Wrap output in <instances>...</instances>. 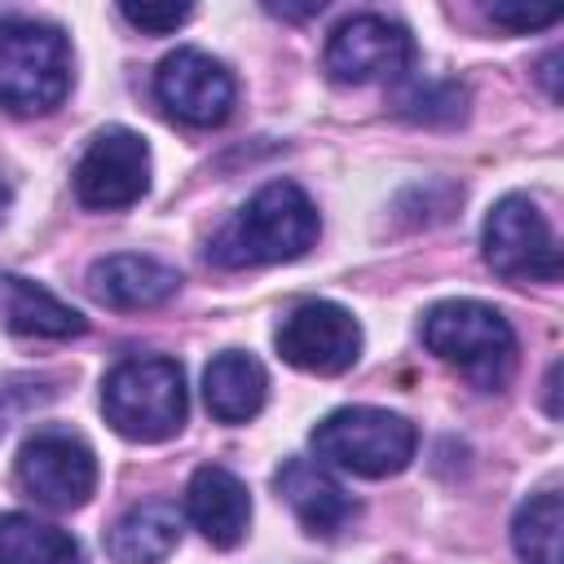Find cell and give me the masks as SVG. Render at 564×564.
Listing matches in <instances>:
<instances>
[{
  "mask_svg": "<svg viewBox=\"0 0 564 564\" xmlns=\"http://www.w3.org/2000/svg\"><path fill=\"white\" fill-rule=\"evenodd\" d=\"M322 234L313 198L295 181L260 185L207 242V260L220 269H256L300 260Z\"/></svg>",
  "mask_w": 564,
  "mask_h": 564,
  "instance_id": "cell-1",
  "label": "cell"
},
{
  "mask_svg": "<svg viewBox=\"0 0 564 564\" xmlns=\"http://www.w3.org/2000/svg\"><path fill=\"white\" fill-rule=\"evenodd\" d=\"M101 414L123 441H167L185 427L189 392L185 370L172 357H123L101 379Z\"/></svg>",
  "mask_w": 564,
  "mask_h": 564,
  "instance_id": "cell-2",
  "label": "cell"
},
{
  "mask_svg": "<svg viewBox=\"0 0 564 564\" xmlns=\"http://www.w3.org/2000/svg\"><path fill=\"white\" fill-rule=\"evenodd\" d=\"M423 344L476 388L498 392L516 375V330L485 300H441L423 313Z\"/></svg>",
  "mask_w": 564,
  "mask_h": 564,
  "instance_id": "cell-3",
  "label": "cell"
},
{
  "mask_svg": "<svg viewBox=\"0 0 564 564\" xmlns=\"http://www.w3.org/2000/svg\"><path fill=\"white\" fill-rule=\"evenodd\" d=\"M70 93V44L53 22L4 13L0 22V106L9 115H48Z\"/></svg>",
  "mask_w": 564,
  "mask_h": 564,
  "instance_id": "cell-4",
  "label": "cell"
},
{
  "mask_svg": "<svg viewBox=\"0 0 564 564\" xmlns=\"http://www.w3.org/2000/svg\"><path fill=\"white\" fill-rule=\"evenodd\" d=\"M313 454L317 463H330L348 476L383 480L410 467L419 449V432L405 414L379 410V405H339L313 427Z\"/></svg>",
  "mask_w": 564,
  "mask_h": 564,
  "instance_id": "cell-5",
  "label": "cell"
},
{
  "mask_svg": "<svg viewBox=\"0 0 564 564\" xmlns=\"http://www.w3.org/2000/svg\"><path fill=\"white\" fill-rule=\"evenodd\" d=\"M485 264L507 282H555L560 242L529 194H502L485 216Z\"/></svg>",
  "mask_w": 564,
  "mask_h": 564,
  "instance_id": "cell-6",
  "label": "cell"
},
{
  "mask_svg": "<svg viewBox=\"0 0 564 564\" xmlns=\"http://www.w3.org/2000/svg\"><path fill=\"white\" fill-rule=\"evenodd\" d=\"M419 48H414V35L383 18V13H352L344 18L330 40H326V53H322V66L335 84H379V79H405L410 66H414Z\"/></svg>",
  "mask_w": 564,
  "mask_h": 564,
  "instance_id": "cell-7",
  "label": "cell"
},
{
  "mask_svg": "<svg viewBox=\"0 0 564 564\" xmlns=\"http://www.w3.org/2000/svg\"><path fill=\"white\" fill-rule=\"evenodd\" d=\"M13 476L35 502L53 511H75L97 489V454L84 436L66 427H44L22 441Z\"/></svg>",
  "mask_w": 564,
  "mask_h": 564,
  "instance_id": "cell-8",
  "label": "cell"
},
{
  "mask_svg": "<svg viewBox=\"0 0 564 564\" xmlns=\"http://www.w3.org/2000/svg\"><path fill=\"white\" fill-rule=\"evenodd\" d=\"M150 189V145L132 128H101L75 163V198L93 212H119Z\"/></svg>",
  "mask_w": 564,
  "mask_h": 564,
  "instance_id": "cell-9",
  "label": "cell"
},
{
  "mask_svg": "<svg viewBox=\"0 0 564 564\" xmlns=\"http://www.w3.org/2000/svg\"><path fill=\"white\" fill-rule=\"evenodd\" d=\"M273 344L295 370L344 375L361 357V322L335 300H304L278 322Z\"/></svg>",
  "mask_w": 564,
  "mask_h": 564,
  "instance_id": "cell-10",
  "label": "cell"
},
{
  "mask_svg": "<svg viewBox=\"0 0 564 564\" xmlns=\"http://www.w3.org/2000/svg\"><path fill=\"white\" fill-rule=\"evenodd\" d=\"M154 97L172 119L189 128H216L234 110V75L203 48H176L154 70Z\"/></svg>",
  "mask_w": 564,
  "mask_h": 564,
  "instance_id": "cell-11",
  "label": "cell"
},
{
  "mask_svg": "<svg viewBox=\"0 0 564 564\" xmlns=\"http://www.w3.org/2000/svg\"><path fill=\"white\" fill-rule=\"evenodd\" d=\"M273 489L278 498L295 511V520L317 533V538H335L344 533L352 520H357V498L313 458H286L278 471H273Z\"/></svg>",
  "mask_w": 564,
  "mask_h": 564,
  "instance_id": "cell-12",
  "label": "cell"
},
{
  "mask_svg": "<svg viewBox=\"0 0 564 564\" xmlns=\"http://www.w3.org/2000/svg\"><path fill=\"white\" fill-rule=\"evenodd\" d=\"M185 516L212 546H238L251 529V494L229 467H198L185 485Z\"/></svg>",
  "mask_w": 564,
  "mask_h": 564,
  "instance_id": "cell-13",
  "label": "cell"
},
{
  "mask_svg": "<svg viewBox=\"0 0 564 564\" xmlns=\"http://www.w3.org/2000/svg\"><path fill=\"white\" fill-rule=\"evenodd\" d=\"M181 286V273L154 256H101L88 269V295L106 308H154L163 300H172Z\"/></svg>",
  "mask_w": 564,
  "mask_h": 564,
  "instance_id": "cell-14",
  "label": "cell"
},
{
  "mask_svg": "<svg viewBox=\"0 0 564 564\" xmlns=\"http://www.w3.org/2000/svg\"><path fill=\"white\" fill-rule=\"evenodd\" d=\"M0 326L26 339H70L88 330L79 308L62 304L53 291L22 273H0Z\"/></svg>",
  "mask_w": 564,
  "mask_h": 564,
  "instance_id": "cell-15",
  "label": "cell"
},
{
  "mask_svg": "<svg viewBox=\"0 0 564 564\" xmlns=\"http://www.w3.org/2000/svg\"><path fill=\"white\" fill-rule=\"evenodd\" d=\"M264 397H269V375L264 366L242 352V348H225L207 361L203 370V401H207V414L220 419V423H247L264 410Z\"/></svg>",
  "mask_w": 564,
  "mask_h": 564,
  "instance_id": "cell-16",
  "label": "cell"
},
{
  "mask_svg": "<svg viewBox=\"0 0 564 564\" xmlns=\"http://www.w3.org/2000/svg\"><path fill=\"white\" fill-rule=\"evenodd\" d=\"M181 542V511L163 498H145L128 507L110 533H106V555L115 564H163Z\"/></svg>",
  "mask_w": 564,
  "mask_h": 564,
  "instance_id": "cell-17",
  "label": "cell"
},
{
  "mask_svg": "<svg viewBox=\"0 0 564 564\" xmlns=\"http://www.w3.org/2000/svg\"><path fill=\"white\" fill-rule=\"evenodd\" d=\"M0 564H84L79 542L26 511L0 516Z\"/></svg>",
  "mask_w": 564,
  "mask_h": 564,
  "instance_id": "cell-18",
  "label": "cell"
},
{
  "mask_svg": "<svg viewBox=\"0 0 564 564\" xmlns=\"http://www.w3.org/2000/svg\"><path fill=\"white\" fill-rule=\"evenodd\" d=\"M560 529H564V502L555 489H542L520 502L511 520V546L524 564H564Z\"/></svg>",
  "mask_w": 564,
  "mask_h": 564,
  "instance_id": "cell-19",
  "label": "cell"
},
{
  "mask_svg": "<svg viewBox=\"0 0 564 564\" xmlns=\"http://www.w3.org/2000/svg\"><path fill=\"white\" fill-rule=\"evenodd\" d=\"M397 110L414 123H458L467 115V88L458 84H427V88H410Z\"/></svg>",
  "mask_w": 564,
  "mask_h": 564,
  "instance_id": "cell-20",
  "label": "cell"
},
{
  "mask_svg": "<svg viewBox=\"0 0 564 564\" xmlns=\"http://www.w3.org/2000/svg\"><path fill=\"white\" fill-rule=\"evenodd\" d=\"M189 13H194V4H154V0H141V4H132V0H123L119 4V18L123 22H132L137 31H145V35H167V31H176L181 22H189Z\"/></svg>",
  "mask_w": 564,
  "mask_h": 564,
  "instance_id": "cell-21",
  "label": "cell"
},
{
  "mask_svg": "<svg viewBox=\"0 0 564 564\" xmlns=\"http://www.w3.org/2000/svg\"><path fill=\"white\" fill-rule=\"evenodd\" d=\"M489 18L507 31H538V26H551L560 22V9L555 4H489Z\"/></svg>",
  "mask_w": 564,
  "mask_h": 564,
  "instance_id": "cell-22",
  "label": "cell"
},
{
  "mask_svg": "<svg viewBox=\"0 0 564 564\" xmlns=\"http://www.w3.org/2000/svg\"><path fill=\"white\" fill-rule=\"evenodd\" d=\"M322 9H326L322 0H308V4H269V13H282V18H313Z\"/></svg>",
  "mask_w": 564,
  "mask_h": 564,
  "instance_id": "cell-23",
  "label": "cell"
},
{
  "mask_svg": "<svg viewBox=\"0 0 564 564\" xmlns=\"http://www.w3.org/2000/svg\"><path fill=\"white\" fill-rule=\"evenodd\" d=\"M555 62H560V57H555V53H546V57H542V66H538V75H542V84H546V97H551V101H560V84H555Z\"/></svg>",
  "mask_w": 564,
  "mask_h": 564,
  "instance_id": "cell-24",
  "label": "cell"
},
{
  "mask_svg": "<svg viewBox=\"0 0 564 564\" xmlns=\"http://www.w3.org/2000/svg\"><path fill=\"white\" fill-rule=\"evenodd\" d=\"M555 379H560V361L546 370V414H551V419L560 414V405H555Z\"/></svg>",
  "mask_w": 564,
  "mask_h": 564,
  "instance_id": "cell-25",
  "label": "cell"
},
{
  "mask_svg": "<svg viewBox=\"0 0 564 564\" xmlns=\"http://www.w3.org/2000/svg\"><path fill=\"white\" fill-rule=\"evenodd\" d=\"M9 203H13V189L0 181V220H4V212H9Z\"/></svg>",
  "mask_w": 564,
  "mask_h": 564,
  "instance_id": "cell-26",
  "label": "cell"
},
{
  "mask_svg": "<svg viewBox=\"0 0 564 564\" xmlns=\"http://www.w3.org/2000/svg\"><path fill=\"white\" fill-rule=\"evenodd\" d=\"M4 13H9V9H0V22H4Z\"/></svg>",
  "mask_w": 564,
  "mask_h": 564,
  "instance_id": "cell-27",
  "label": "cell"
}]
</instances>
